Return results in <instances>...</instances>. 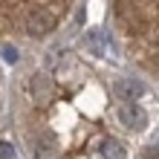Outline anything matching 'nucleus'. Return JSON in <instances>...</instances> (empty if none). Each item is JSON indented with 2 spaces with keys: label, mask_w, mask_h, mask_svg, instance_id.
I'll return each instance as SVG.
<instances>
[{
  "label": "nucleus",
  "mask_w": 159,
  "mask_h": 159,
  "mask_svg": "<svg viewBox=\"0 0 159 159\" xmlns=\"http://www.w3.org/2000/svg\"><path fill=\"white\" fill-rule=\"evenodd\" d=\"M116 23L130 55L159 70V0H113Z\"/></svg>",
  "instance_id": "1"
},
{
  "label": "nucleus",
  "mask_w": 159,
  "mask_h": 159,
  "mask_svg": "<svg viewBox=\"0 0 159 159\" xmlns=\"http://www.w3.org/2000/svg\"><path fill=\"white\" fill-rule=\"evenodd\" d=\"M67 9V0H0V35L15 32L32 20L35 15H52L61 17Z\"/></svg>",
  "instance_id": "2"
},
{
  "label": "nucleus",
  "mask_w": 159,
  "mask_h": 159,
  "mask_svg": "<svg viewBox=\"0 0 159 159\" xmlns=\"http://www.w3.org/2000/svg\"><path fill=\"white\" fill-rule=\"evenodd\" d=\"M116 93H119V98H125V101H133V98H142V93H145V87L139 81H119L116 84Z\"/></svg>",
  "instance_id": "3"
},
{
  "label": "nucleus",
  "mask_w": 159,
  "mask_h": 159,
  "mask_svg": "<svg viewBox=\"0 0 159 159\" xmlns=\"http://www.w3.org/2000/svg\"><path fill=\"white\" fill-rule=\"evenodd\" d=\"M119 119L125 121L127 127H142V125H145V113H142L136 104H125V107L119 110Z\"/></svg>",
  "instance_id": "4"
},
{
  "label": "nucleus",
  "mask_w": 159,
  "mask_h": 159,
  "mask_svg": "<svg viewBox=\"0 0 159 159\" xmlns=\"http://www.w3.org/2000/svg\"><path fill=\"white\" fill-rule=\"evenodd\" d=\"M101 156L104 159H125V148L119 142H113V139H107V142L101 145Z\"/></svg>",
  "instance_id": "5"
},
{
  "label": "nucleus",
  "mask_w": 159,
  "mask_h": 159,
  "mask_svg": "<svg viewBox=\"0 0 159 159\" xmlns=\"http://www.w3.org/2000/svg\"><path fill=\"white\" fill-rule=\"evenodd\" d=\"M84 43H87L96 55H101V52H104V38H101V32H90L87 38H84Z\"/></svg>",
  "instance_id": "6"
},
{
  "label": "nucleus",
  "mask_w": 159,
  "mask_h": 159,
  "mask_svg": "<svg viewBox=\"0 0 159 159\" xmlns=\"http://www.w3.org/2000/svg\"><path fill=\"white\" fill-rule=\"evenodd\" d=\"M3 58L6 61H17V49L15 46H3Z\"/></svg>",
  "instance_id": "7"
},
{
  "label": "nucleus",
  "mask_w": 159,
  "mask_h": 159,
  "mask_svg": "<svg viewBox=\"0 0 159 159\" xmlns=\"http://www.w3.org/2000/svg\"><path fill=\"white\" fill-rule=\"evenodd\" d=\"M12 156H15V151H12L6 142H0V159H12Z\"/></svg>",
  "instance_id": "8"
}]
</instances>
